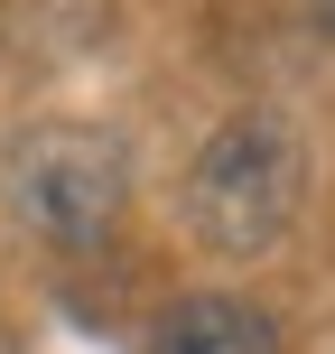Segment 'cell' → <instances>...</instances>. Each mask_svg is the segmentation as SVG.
<instances>
[{
	"label": "cell",
	"mask_w": 335,
	"mask_h": 354,
	"mask_svg": "<svg viewBox=\"0 0 335 354\" xmlns=\"http://www.w3.org/2000/svg\"><path fill=\"white\" fill-rule=\"evenodd\" d=\"M298 196H307V149L280 112H242L205 140V159L186 177V224L205 252L224 261H251L270 252L289 224H298Z\"/></svg>",
	"instance_id": "1"
},
{
	"label": "cell",
	"mask_w": 335,
	"mask_h": 354,
	"mask_svg": "<svg viewBox=\"0 0 335 354\" xmlns=\"http://www.w3.org/2000/svg\"><path fill=\"white\" fill-rule=\"evenodd\" d=\"M0 205L37 233V243H103L131 205V149L103 122H28L0 149Z\"/></svg>",
	"instance_id": "2"
},
{
	"label": "cell",
	"mask_w": 335,
	"mask_h": 354,
	"mask_svg": "<svg viewBox=\"0 0 335 354\" xmlns=\"http://www.w3.org/2000/svg\"><path fill=\"white\" fill-rule=\"evenodd\" d=\"M149 354H280V326L251 299H186L149 326Z\"/></svg>",
	"instance_id": "3"
},
{
	"label": "cell",
	"mask_w": 335,
	"mask_h": 354,
	"mask_svg": "<svg viewBox=\"0 0 335 354\" xmlns=\"http://www.w3.org/2000/svg\"><path fill=\"white\" fill-rule=\"evenodd\" d=\"M317 28H326V37H335V0H317Z\"/></svg>",
	"instance_id": "4"
}]
</instances>
